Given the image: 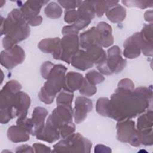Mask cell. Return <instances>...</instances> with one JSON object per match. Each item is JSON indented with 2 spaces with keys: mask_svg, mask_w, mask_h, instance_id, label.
<instances>
[{
  "mask_svg": "<svg viewBox=\"0 0 153 153\" xmlns=\"http://www.w3.org/2000/svg\"><path fill=\"white\" fill-rule=\"evenodd\" d=\"M145 20L149 22H151L152 23V11H146L145 13Z\"/></svg>",
  "mask_w": 153,
  "mask_h": 153,
  "instance_id": "obj_38",
  "label": "cell"
},
{
  "mask_svg": "<svg viewBox=\"0 0 153 153\" xmlns=\"http://www.w3.org/2000/svg\"><path fill=\"white\" fill-rule=\"evenodd\" d=\"M87 54L91 63L98 65L104 63L106 59L105 51L99 45H94L87 49Z\"/></svg>",
  "mask_w": 153,
  "mask_h": 153,
  "instance_id": "obj_21",
  "label": "cell"
},
{
  "mask_svg": "<svg viewBox=\"0 0 153 153\" xmlns=\"http://www.w3.org/2000/svg\"><path fill=\"white\" fill-rule=\"evenodd\" d=\"M85 78L93 85L99 84L105 80V78L100 74L94 70L90 71L87 73Z\"/></svg>",
  "mask_w": 153,
  "mask_h": 153,
  "instance_id": "obj_30",
  "label": "cell"
},
{
  "mask_svg": "<svg viewBox=\"0 0 153 153\" xmlns=\"http://www.w3.org/2000/svg\"><path fill=\"white\" fill-rule=\"evenodd\" d=\"M41 22H42V17H41V16H38V17H36L34 19L28 22L27 24H29L31 26H38L39 25H40Z\"/></svg>",
  "mask_w": 153,
  "mask_h": 153,
  "instance_id": "obj_37",
  "label": "cell"
},
{
  "mask_svg": "<svg viewBox=\"0 0 153 153\" xmlns=\"http://www.w3.org/2000/svg\"><path fill=\"white\" fill-rule=\"evenodd\" d=\"M109 100L108 98L102 97L97 100L96 111L101 115L108 117V107Z\"/></svg>",
  "mask_w": 153,
  "mask_h": 153,
  "instance_id": "obj_31",
  "label": "cell"
},
{
  "mask_svg": "<svg viewBox=\"0 0 153 153\" xmlns=\"http://www.w3.org/2000/svg\"><path fill=\"white\" fill-rule=\"evenodd\" d=\"M124 56L128 59L137 57L140 54L142 47V41L140 32L135 33L127 38L124 43Z\"/></svg>",
  "mask_w": 153,
  "mask_h": 153,
  "instance_id": "obj_9",
  "label": "cell"
},
{
  "mask_svg": "<svg viewBox=\"0 0 153 153\" xmlns=\"http://www.w3.org/2000/svg\"><path fill=\"white\" fill-rule=\"evenodd\" d=\"M25 59L23 50L18 45L2 51L1 53V63L8 69H11Z\"/></svg>",
  "mask_w": 153,
  "mask_h": 153,
  "instance_id": "obj_8",
  "label": "cell"
},
{
  "mask_svg": "<svg viewBox=\"0 0 153 153\" xmlns=\"http://www.w3.org/2000/svg\"><path fill=\"white\" fill-rule=\"evenodd\" d=\"M48 1H27L20 8V11L27 23L36 17L40 12L41 8L46 5Z\"/></svg>",
  "mask_w": 153,
  "mask_h": 153,
  "instance_id": "obj_11",
  "label": "cell"
},
{
  "mask_svg": "<svg viewBox=\"0 0 153 153\" xmlns=\"http://www.w3.org/2000/svg\"><path fill=\"white\" fill-rule=\"evenodd\" d=\"M121 2L128 7H136L142 9L152 7L153 5L152 1H122Z\"/></svg>",
  "mask_w": 153,
  "mask_h": 153,
  "instance_id": "obj_28",
  "label": "cell"
},
{
  "mask_svg": "<svg viewBox=\"0 0 153 153\" xmlns=\"http://www.w3.org/2000/svg\"><path fill=\"white\" fill-rule=\"evenodd\" d=\"M64 20L68 23L76 22L78 20H79V16L77 10H70L66 11L65 12Z\"/></svg>",
  "mask_w": 153,
  "mask_h": 153,
  "instance_id": "obj_34",
  "label": "cell"
},
{
  "mask_svg": "<svg viewBox=\"0 0 153 153\" xmlns=\"http://www.w3.org/2000/svg\"><path fill=\"white\" fill-rule=\"evenodd\" d=\"M73 97L74 95L72 92H69L64 90L58 95L57 97V104L71 105Z\"/></svg>",
  "mask_w": 153,
  "mask_h": 153,
  "instance_id": "obj_29",
  "label": "cell"
},
{
  "mask_svg": "<svg viewBox=\"0 0 153 153\" xmlns=\"http://www.w3.org/2000/svg\"><path fill=\"white\" fill-rule=\"evenodd\" d=\"M60 41L59 38L44 39L39 42L38 47L44 53H52L54 58L59 60Z\"/></svg>",
  "mask_w": 153,
  "mask_h": 153,
  "instance_id": "obj_16",
  "label": "cell"
},
{
  "mask_svg": "<svg viewBox=\"0 0 153 153\" xmlns=\"http://www.w3.org/2000/svg\"><path fill=\"white\" fill-rule=\"evenodd\" d=\"M96 92V87L94 85L90 83L85 78H84V81L81 87L79 88V93L86 96H91Z\"/></svg>",
  "mask_w": 153,
  "mask_h": 153,
  "instance_id": "obj_27",
  "label": "cell"
},
{
  "mask_svg": "<svg viewBox=\"0 0 153 153\" xmlns=\"http://www.w3.org/2000/svg\"><path fill=\"white\" fill-rule=\"evenodd\" d=\"M83 81L82 75L75 72H69L65 77L63 88L66 91L73 92L80 88Z\"/></svg>",
  "mask_w": 153,
  "mask_h": 153,
  "instance_id": "obj_17",
  "label": "cell"
},
{
  "mask_svg": "<svg viewBox=\"0 0 153 153\" xmlns=\"http://www.w3.org/2000/svg\"><path fill=\"white\" fill-rule=\"evenodd\" d=\"M105 13L108 19L114 23L122 22L126 16V9L118 4L108 8Z\"/></svg>",
  "mask_w": 153,
  "mask_h": 153,
  "instance_id": "obj_22",
  "label": "cell"
},
{
  "mask_svg": "<svg viewBox=\"0 0 153 153\" xmlns=\"http://www.w3.org/2000/svg\"><path fill=\"white\" fill-rule=\"evenodd\" d=\"M7 136L14 142H26L29 139V133L19 126H12L8 128Z\"/></svg>",
  "mask_w": 153,
  "mask_h": 153,
  "instance_id": "obj_20",
  "label": "cell"
},
{
  "mask_svg": "<svg viewBox=\"0 0 153 153\" xmlns=\"http://www.w3.org/2000/svg\"><path fill=\"white\" fill-rule=\"evenodd\" d=\"M99 36V45L108 47L114 42L112 35V28L110 25L104 22H99L96 27Z\"/></svg>",
  "mask_w": 153,
  "mask_h": 153,
  "instance_id": "obj_15",
  "label": "cell"
},
{
  "mask_svg": "<svg viewBox=\"0 0 153 153\" xmlns=\"http://www.w3.org/2000/svg\"><path fill=\"white\" fill-rule=\"evenodd\" d=\"M53 66L54 65L50 62H45L42 65L41 67V73L44 78L47 79L49 73L50 72Z\"/></svg>",
  "mask_w": 153,
  "mask_h": 153,
  "instance_id": "obj_35",
  "label": "cell"
},
{
  "mask_svg": "<svg viewBox=\"0 0 153 153\" xmlns=\"http://www.w3.org/2000/svg\"><path fill=\"white\" fill-rule=\"evenodd\" d=\"M30 105V99L29 96L23 91L17 93L14 104L15 115L18 118L26 117L27 109Z\"/></svg>",
  "mask_w": 153,
  "mask_h": 153,
  "instance_id": "obj_13",
  "label": "cell"
},
{
  "mask_svg": "<svg viewBox=\"0 0 153 153\" xmlns=\"http://www.w3.org/2000/svg\"><path fill=\"white\" fill-rule=\"evenodd\" d=\"M142 41L141 50L147 56H152V24L145 25L140 32Z\"/></svg>",
  "mask_w": 153,
  "mask_h": 153,
  "instance_id": "obj_12",
  "label": "cell"
},
{
  "mask_svg": "<svg viewBox=\"0 0 153 153\" xmlns=\"http://www.w3.org/2000/svg\"><path fill=\"white\" fill-rule=\"evenodd\" d=\"M67 68L62 65H54L49 73L44 86L38 94L40 100L46 104H50L56 94L63 87L65 72Z\"/></svg>",
  "mask_w": 153,
  "mask_h": 153,
  "instance_id": "obj_3",
  "label": "cell"
},
{
  "mask_svg": "<svg viewBox=\"0 0 153 153\" xmlns=\"http://www.w3.org/2000/svg\"><path fill=\"white\" fill-rule=\"evenodd\" d=\"M152 97L151 87H140L134 91L118 87L109 101L108 117L118 121L135 117L149 107Z\"/></svg>",
  "mask_w": 153,
  "mask_h": 153,
  "instance_id": "obj_1",
  "label": "cell"
},
{
  "mask_svg": "<svg viewBox=\"0 0 153 153\" xmlns=\"http://www.w3.org/2000/svg\"><path fill=\"white\" fill-rule=\"evenodd\" d=\"M117 138L123 142H129L133 146L139 145L140 141L137 130L135 129L134 122L130 119L118 121L117 125Z\"/></svg>",
  "mask_w": 153,
  "mask_h": 153,
  "instance_id": "obj_6",
  "label": "cell"
},
{
  "mask_svg": "<svg viewBox=\"0 0 153 153\" xmlns=\"http://www.w3.org/2000/svg\"><path fill=\"white\" fill-rule=\"evenodd\" d=\"M45 15L51 19L59 18L62 13V10L61 7L54 2L49 3L44 10Z\"/></svg>",
  "mask_w": 153,
  "mask_h": 153,
  "instance_id": "obj_26",
  "label": "cell"
},
{
  "mask_svg": "<svg viewBox=\"0 0 153 153\" xmlns=\"http://www.w3.org/2000/svg\"><path fill=\"white\" fill-rule=\"evenodd\" d=\"M134 84L133 83V82L128 79V78H125V79H121L118 85V88H123L125 90H133L134 88Z\"/></svg>",
  "mask_w": 153,
  "mask_h": 153,
  "instance_id": "obj_36",
  "label": "cell"
},
{
  "mask_svg": "<svg viewBox=\"0 0 153 153\" xmlns=\"http://www.w3.org/2000/svg\"><path fill=\"white\" fill-rule=\"evenodd\" d=\"M79 39L77 35H66L60 41L59 60L69 63L78 51Z\"/></svg>",
  "mask_w": 153,
  "mask_h": 153,
  "instance_id": "obj_7",
  "label": "cell"
},
{
  "mask_svg": "<svg viewBox=\"0 0 153 153\" xmlns=\"http://www.w3.org/2000/svg\"><path fill=\"white\" fill-rule=\"evenodd\" d=\"M75 127L74 124L71 122L64 124L60 128V134L63 138H65L72 134L75 131Z\"/></svg>",
  "mask_w": 153,
  "mask_h": 153,
  "instance_id": "obj_33",
  "label": "cell"
},
{
  "mask_svg": "<svg viewBox=\"0 0 153 153\" xmlns=\"http://www.w3.org/2000/svg\"><path fill=\"white\" fill-rule=\"evenodd\" d=\"M80 45L86 50L94 45H99V36L96 27H92L81 34Z\"/></svg>",
  "mask_w": 153,
  "mask_h": 153,
  "instance_id": "obj_18",
  "label": "cell"
},
{
  "mask_svg": "<svg viewBox=\"0 0 153 153\" xmlns=\"http://www.w3.org/2000/svg\"><path fill=\"white\" fill-rule=\"evenodd\" d=\"M71 63L73 66L82 71L91 68L94 65L90 60L86 51L83 50H78L72 57Z\"/></svg>",
  "mask_w": 153,
  "mask_h": 153,
  "instance_id": "obj_19",
  "label": "cell"
},
{
  "mask_svg": "<svg viewBox=\"0 0 153 153\" xmlns=\"http://www.w3.org/2000/svg\"><path fill=\"white\" fill-rule=\"evenodd\" d=\"M48 112L46 109L42 107H36L32 113L31 118L33 124L32 135H37L40 133L44 128V121Z\"/></svg>",
  "mask_w": 153,
  "mask_h": 153,
  "instance_id": "obj_14",
  "label": "cell"
},
{
  "mask_svg": "<svg viewBox=\"0 0 153 153\" xmlns=\"http://www.w3.org/2000/svg\"><path fill=\"white\" fill-rule=\"evenodd\" d=\"M57 2L59 3V4L61 6H62V7L68 10L74 9L76 7H79L80 5L82 3V1H74V0H67V1L59 0Z\"/></svg>",
  "mask_w": 153,
  "mask_h": 153,
  "instance_id": "obj_32",
  "label": "cell"
},
{
  "mask_svg": "<svg viewBox=\"0 0 153 153\" xmlns=\"http://www.w3.org/2000/svg\"><path fill=\"white\" fill-rule=\"evenodd\" d=\"M152 111L149 110L145 114L141 115L137 120V130L142 131L152 130Z\"/></svg>",
  "mask_w": 153,
  "mask_h": 153,
  "instance_id": "obj_24",
  "label": "cell"
},
{
  "mask_svg": "<svg viewBox=\"0 0 153 153\" xmlns=\"http://www.w3.org/2000/svg\"><path fill=\"white\" fill-rule=\"evenodd\" d=\"M1 7H2V5H3V4L4 3H5V1H1Z\"/></svg>",
  "mask_w": 153,
  "mask_h": 153,
  "instance_id": "obj_39",
  "label": "cell"
},
{
  "mask_svg": "<svg viewBox=\"0 0 153 153\" xmlns=\"http://www.w3.org/2000/svg\"><path fill=\"white\" fill-rule=\"evenodd\" d=\"M1 19V35H5L2 40L5 50L11 48L29 36L30 28L20 10L13 9L6 19Z\"/></svg>",
  "mask_w": 153,
  "mask_h": 153,
  "instance_id": "obj_2",
  "label": "cell"
},
{
  "mask_svg": "<svg viewBox=\"0 0 153 153\" xmlns=\"http://www.w3.org/2000/svg\"><path fill=\"white\" fill-rule=\"evenodd\" d=\"M95 14L97 17H102L106 11L111 7L118 4V1H91Z\"/></svg>",
  "mask_w": 153,
  "mask_h": 153,
  "instance_id": "obj_25",
  "label": "cell"
},
{
  "mask_svg": "<svg viewBox=\"0 0 153 153\" xmlns=\"http://www.w3.org/2000/svg\"><path fill=\"white\" fill-rule=\"evenodd\" d=\"M20 89L21 85L17 81L14 80L7 82L2 89L0 96L1 123H7L16 117L14 104L17 93Z\"/></svg>",
  "mask_w": 153,
  "mask_h": 153,
  "instance_id": "obj_4",
  "label": "cell"
},
{
  "mask_svg": "<svg viewBox=\"0 0 153 153\" xmlns=\"http://www.w3.org/2000/svg\"><path fill=\"white\" fill-rule=\"evenodd\" d=\"M79 19L91 21L95 16V10L91 1H82L77 10Z\"/></svg>",
  "mask_w": 153,
  "mask_h": 153,
  "instance_id": "obj_23",
  "label": "cell"
},
{
  "mask_svg": "<svg viewBox=\"0 0 153 153\" xmlns=\"http://www.w3.org/2000/svg\"><path fill=\"white\" fill-rule=\"evenodd\" d=\"M126 60L121 56V50L117 46H114L108 50V57L105 62L98 65L97 68L103 74L110 75L120 72L126 66Z\"/></svg>",
  "mask_w": 153,
  "mask_h": 153,
  "instance_id": "obj_5",
  "label": "cell"
},
{
  "mask_svg": "<svg viewBox=\"0 0 153 153\" xmlns=\"http://www.w3.org/2000/svg\"><path fill=\"white\" fill-rule=\"evenodd\" d=\"M93 103L91 100L84 96H79L76 99L74 117L76 123L79 124L83 121L88 112L92 109Z\"/></svg>",
  "mask_w": 153,
  "mask_h": 153,
  "instance_id": "obj_10",
  "label": "cell"
}]
</instances>
